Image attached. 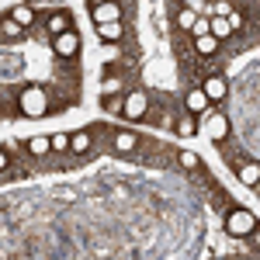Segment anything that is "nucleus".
<instances>
[{"label":"nucleus","instance_id":"12","mask_svg":"<svg viewBox=\"0 0 260 260\" xmlns=\"http://www.w3.org/2000/svg\"><path fill=\"white\" fill-rule=\"evenodd\" d=\"M194 49H198V56H212V52L219 49V39H215V35H198V39H194Z\"/></svg>","mask_w":260,"mask_h":260},{"label":"nucleus","instance_id":"4","mask_svg":"<svg viewBox=\"0 0 260 260\" xmlns=\"http://www.w3.org/2000/svg\"><path fill=\"white\" fill-rule=\"evenodd\" d=\"M201 132H205L212 142H222L225 136H229V118H225L222 111H205V125H201Z\"/></svg>","mask_w":260,"mask_h":260},{"label":"nucleus","instance_id":"16","mask_svg":"<svg viewBox=\"0 0 260 260\" xmlns=\"http://www.w3.org/2000/svg\"><path fill=\"white\" fill-rule=\"evenodd\" d=\"M49 149H52L49 136H35V139H28V153H31V156H45Z\"/></svg>","mask_w":260,"mask_h":260},{"label":"nucleus","instance_id":"19","mask_svg":"<svg viewBox=\"0 0 260 260\" xmlns=\"http://www.w3.org/2000/svg\"><path fill=\"white\" fill-rule=\"evenodd\" d=\"M49 142H52V149H56V153H70V136H66V132L49 136Z\"/></svg>","mask_w":260,"mask_h":260},{"label":"nucleus","instance_id":"13","mask_svg":"<svg viewBox=\"0 0 260 260\" xmlns=\"http://www.w3.org/2000/svg\"><path fill=\"white\" fill-rule=\"evenodd\" d=\"M87 149H90V132H73V136H70V153H87Z\"/></svg>","mask_w":260,"mask_h":260},{"label":"nucleus","instance_id":"28","mask_svg":"<svg viewBox=\"0 0 260 260\" xmlns=\"http://www.w3.org/2000/svg\"><path fill=\"white\" fill-rule=\"evenodd\" d=\"M24 4H42V0H24Z\"/></svg>","mask_w":260,"mask_h":260},{"label":"nucleus","instance_id":"6","mask_svg":"<svg viewBox=\"0 0 260 260\" xmlns=\"http://www.w3.org/2000/svg\"><path fill=\"white\" fill-rule=\"evenodd\" d=\"M108 21H121V7L115 4V0L94 4V24H108Z\"/></svg>","mask_w":260,"mask_h":260},{"label":"nucleus","instance_id":"22","mask_svg":"<svg viewBox=\"0 0 260 260\" xmlns=\"http://www.w3.org/2000/svg\"><path fill=\"white\" fill-rule=\"evenodd\" d=\"M177 132L180 136H194V115H184V118L177 121Z\"/></svg>","mask_w":260,"mask_h":260},{"label":"nucleus","instance_id":"3","mask_svg":"<svg viewBox=\"0 0 260 260\" xmlns=\"http://www.w3.org/2000/svg\"><path fill=\"white\" fill-rule=\"evenodd\" d=\"M52 49H56L59 59H73V56L80 52V35H77L73 28H66L59 35H52Z\"/></svg>","mask_w":260,"mask_h":260},{"label":"nucleus","instance_id":"11","mask_svg":"<svg viewBox=\"0 0 260 260\" xmlns=\"http://www.w3.org/2000/svg\"><path fill=\"white\" fill-rule=\"evenodd\" d=\"M121 31H125V28H121V21H108V24H98V35L104 42H118L121 39Z\"/></svg>","mask_w":260,"mask_h":260},{"label":"nucleus","instance_id":"20","mask_svg":"<svg viewBox=\"0 0 260 260\" xmlns=\"http://www.w3.org/2000/svg\"><path fill=\"white\" fill-rule=\"evenodd\" d=\"M177 160H180V167H187V170H198V167H201L198 153H191V149H184V153H180Z\"/></svg>","mask_w":260,"mask_h":260},{"label":"nucleus","instance_id":"2","mask_svg":"<svg viewBox=\"0 0 260 260\" xmlns=\"http://www.w3.org/2000/svg\"><path fill=\"white\" fill-rule=\"evenodd\" d=\"M253 229H257V215L253 212H246V208L229 212V219H225V233L229 236H250Z\"/></svg>","mask_w":260,"mask_h":260},{"label":"nucleus","instance_id":"25","mask_svg":"<svg viewBox=\"0 0 260 260\" xmlns=\"http://www.w3.org/2000/svg\"><path fill=\"white\" fill-rule=\"evenodd\" d=\"M101 56H104V59H108V62H111V59H118V56H121V52H118V42H108Z\"/></svg>","mask_w":260,"mask_h":260},{"label":"nucleus","instance_id":"26","mask_svg":"<svg viewBox=\"0 0 260 260\" xmlns=\"http://www.w3.org/2000/svg\"><path fill=\"white\" fill-rule=\"evenodd\" d=\"M4 167H7V153L0 149V170H4Z\"/></svg>","mask_w":260,"mask_h":260},{"label":"nucleus","instance_id":"14","mask_svg":"<svg viewBox=\"0 0 260 260\" xmlns=\"http://www.w3.org/2000/svg\"><path fill=\"white\" fill-rule=\"evenodd\" d=\"M240 180L246 184V187H257V180H260V167H257V163H243V167H240Z\"/></svg>","mask_w":260,"mask_h":260},{"label":"nucleus","instance_id":"10","mask_svg":"<svg viewBox=\"0 0 260 260\" xmlns=\"http://www.w3.org/2000/svg\"><path fill=\"white\" fill-rule=\"evenodd\" d=\"M208 35H215V39H229V35H233V28H229V21L225 18H219V14H212V18H208Z\"/></svg>","mask_w":260,"mask_h":260},{"label":"nucleus","instance_id":"8","mask_svg":"<svg viewBox=\"0 0 260 260\" xmlns=\"http://www.w3.org/2000/svg\"><path fill=\"white\" fill-rule=\"evenodd\" d=\"M184 104H187V111L194 115V111H208L212 108V101L205 98V90L201 87H194V90H187V98H184Z\"/></svg>","mask_w":260,"mask_h":260},{"label":"nucleus","instance_id":"15","mask_svg":"<svg viewBox=\"0 0 260 260\" xmlns=\"http://www.w3.org/2000/svg\"><path fill=\"white\" fill-rule=\"evenodd\" d=\"M24 31H28V28H21L14 18H4V21H0V35H4V39H21Z\"/></svg>","mask_w":260,"mask_h":260},{"label":"nucleus","instance_id":"17","mask_svg":"<svg viewBox=\"0 0 260 260\" xmlns=\"http://www.w3.org/2000/svg\"><path fill=\"white\" fill-rule=\"evenodd\" d=\"M115 149H118V153H132V149H136V136H132V132H118V136H115Z\"/></svg>","mask_w":260,"mask_h":260},{"label":"nucleus","instance_id":"1","mask_svg":"<svg viewBox=\"0 0 260 260\" xmlns=\"http://www.w3.org/2000/svg\"><path fill=\"white\" fill-rule=\"evenodd\" d=\"M18 104H21V115H28V118H42L49 111V98H45L42 87H24Z\"/></svg>","mask_w":260,"mask_h":260},{"label":"nucleus","instance_id":"29","mask_svg":"<svg viewBox=\"0 0 260 260\" xmlns=\"http://www.w3.org/2000/svg\"><path fill=\"white\" fill-rule=\"evenodd\" d=\"M94 4H104V0H94Z\"/></svg>","mask_w":260,"mask_h":260},{"label":"nucleus","instance_id":"30","mask_svg":"<svg viewBox=\"0 0 260 260\" xmlns=\"http://www.w3.org/2000/svg\"><path fill=\"white\" fill-rule=\"evenodd\" d=\"M52 4H62V0H52Z\"/></svg>","mask_w":260,"mask_h":260},{"label":"nucleus","instance_id":"7","mask_svg":"<svg viewBox=\"0 0 260 260\" xmlns=\"http://www.w3.org/2000/svg\"><path fill=\"white\" fill-rule=\"evenodd\" d=\"M201 90H205L208 101H222L225 94H229V83H225V77H208V80L201 83Z\"/></svg>","mask_w":260,"mask_h":260},{"label":"nucleus","instance_id":"27","mask_svg":"<svg viewBox=\"0 0 260 260\" xmlns=\"http://www.w3.org/2000/svg\"><path fill=\"white\" fill-rule=\"evenodd\" d=\"M180 4H184V7H191V11H194V4H198V0H180Z\"/></svg>","mask_w":260,"mask_h":260},{"label":"nucleus","instance_id":"21","mask_svg":"<svg viewBox=\"0 0 260 260\" xmlns=\"http://www.w3.org/2000/svg\"><path fill=\"white\" fill-rule=\"evenodd\" d=\"M194 18H198V14H194L191 7H184V11H180V14H177V24H180V28H184V31H191V24H194Z\"/></svg>","mask_w":260,"mask_h":260},{"label":"nucleus","instance_id":"18","mask_svg":"<svg viewBox=\"0 0 260 260\" xmlns=\"http://www.w3.org/2000/svg\"><path fill=\"white\" fill-rule=\"evenodd\" d=\"M45 24H49V31H52V35H59V31H66V28H70V18H66V14H52Z\"/></svg>","mask_w":260,"mask_h":260},{"label":"nucleus","instance_id":"23","mask_svg":"<svg viewBox=\"0 0 260 260\" xmlns=\"http://www.w3.org/2000/svg\"><path fill=\"white\" fill-rule=\"evenodd\" d=\"M212 14H219V18H229V14H233V4H229V0H215V4H212Z\"/></svg>","mask_w":260,"mask_h":260},{"label":"nucleus","instance_id":"9","mask_svg":"<svg viewBox=\"0 0 260 260\" xmlns=\"http://www.w3.org/2000/svg\"><path fill=\"white\" fill-rule=\"evenodd\" d=\"M11 18L18 21L21 28H31V24H35V7H31V4H18V7L11 11Z\"/></svg>","mask_w":260,"mask_h":260},{"label":"nucleus","instance_id":"5","mask_svg":"<svg viewBox=\"0 0 260 260\" xmlns=\"http://www.w3.org/2000/svg\"><path fill=\"white\" fill-rule=\"evenodd\" d=\"M146 108H149V101H146L142 90H132L128 98L121 101V115H125V118H132V121H139L142 115H146Z\"/></svg>","mask_w":260,"mask_h":260},{"label":"nucleus","instance_id":"24","mask_svg":"<svg viewBox=\"0 0 260 260\" xmlns=\"http://www.w3.org/2000/svg\"><path fill=\"white\" fill-rule=\"evenodd\" d=\"M191 35L198 39V35H208V18H194V24H191Z\"/></svg>","mask_w":260,"mask_h":260}]
</instances>
